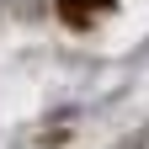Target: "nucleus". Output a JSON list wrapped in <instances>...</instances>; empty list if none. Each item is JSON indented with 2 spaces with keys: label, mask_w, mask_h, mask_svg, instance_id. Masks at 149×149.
Returning a JSON list of instances; mask_svg holds the SVG:
<instances>
[{
  "label": "nucleus",
  "mask_w": 149,
  "mask_h": 149,
  "mask_svg": "<svg viewBox=\"0 0 149 149\" xmlns=\"http://www.w3.org/2000/svg\"><path fill=\"white\" fill-rule=\"evenodd\" d=\"M101 11H112V0H64V16L74 27H85L91 16H101Z\"/></svg>",
  "instance_id": "nucleus-1"
}]
</instances>
